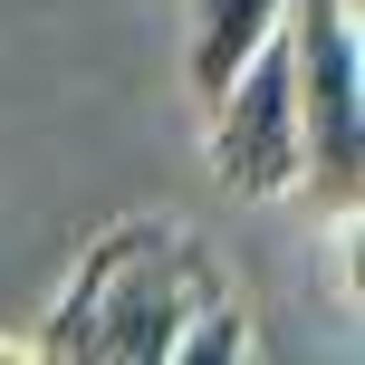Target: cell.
Listing matches in <instances>:
<instances>
[{
	"label": "cell",
	"mask_w": 365,
	"mask_h": 365,
	"mask_svg": "<svg viewBox=\"0 0 365 365\" xmlns=\"http://www.w3.org/2000/svg\"><path fill=\"white\" fill-rule=\"evenodd\" d=\"M202 115H212V182H221V192H240V202L298 192V96H289V58H279V38H269V48H259Z\"/></svg>",
	"instance_id": "obj_3"
},
{
	"label": "cell",
	"mask_w": 365,
	"mask_h": 365,
	"mask_svg": "<svg viewBox=\"0 0 365 365\" xmlns=\"http://www.w3.org/2000/svg\"><path fill=\"white\" fill-rule=\"evenodd\" d=\"M279 10H289V0H192V10H182V87L212 106V96L279 38Z\"/></svg>",
	"instance_id": "obj_4"
},
{
	"label": "cell",
	"mask_w": 365,
	"mask_h": 365,
	"mask_svg": "<svg viewBox=\"0 0 365 365\" xmlns=\"http://www.w3.org/2000/svg\"><path fill=\"white\" fill-rule=\"evenodd\" d=\"M221 289L231 279H221L202 231H182V221H115L68 269V289H58L48 327L29 336V356H58V365H173L182 327Z\"/></svg>",
	"instance_id": "obj_1"
},
{
	"label": "cell",
	"mask_w": 365,
	"mask_h": 365,
	"mask_svg": "<svg viewBox=\"0 0 365 365\" xmlns=\"http://www.w3.org/2000/svg\"><path fill=\"white\" fill-rule=\"evenodd\" d=\"M259 336H250V308H240L231 289L212 298V308L192 317V327H182V346H173V365H231V356H250Z\"/></svg>",
	"instance_id": "obj_5"
},
{
	"label": "cell",
	"mask_w": 365,
	"mask_h": 365,
	"mask_svg": "<svg viewBox=\"0 0 365 365\" xmlns=\"http://www.w3.org/2000/svg\"><path fill=\"white\" fill-rule=\"evenodd\" d=\"M279 58L298 96V192L327 221H356L365 202V29L356 0H289Z\"/></svg>",
	"instance_id": "obj_2"
}]
</instances>
